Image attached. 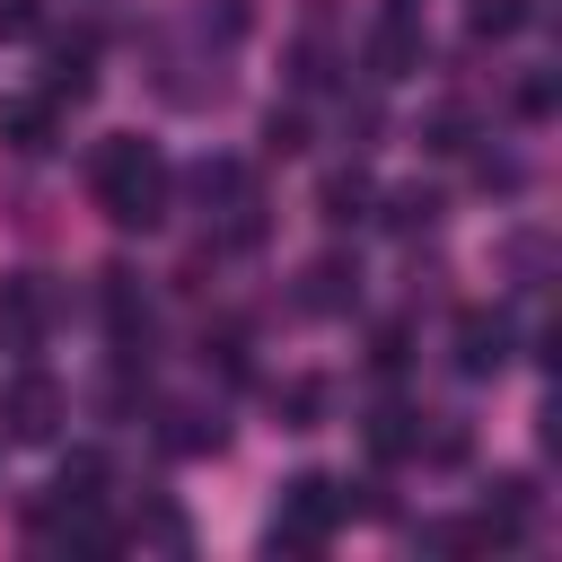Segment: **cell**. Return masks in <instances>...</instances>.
Returning <instances> with one entry per match:
<instances>
[{"label": "cell", "mask_w": 562, "mask_h": 562, "mask_svg": "<svg viewBox=\"0 0 562 562\" xmlns=\"http://www.w3.org/2000/svg\"><path fill=\"white\" fill-rule=\"evenodd\" d=\"M44 316H53L44 281H35V272H0V342H9V351H35V342H44Z\"/></svg>", "instance_id": "4"}, {"label": "cell", "mask_w": 562, "mask_h": 562, "mask_svg": "<svg viewBox=\"0 0 562 562\" xmlns=\"http://www.w3.org/2000/svg\"><path fill=\"white\" fill-rule=\"evenodd\" d=\"M342 518H351V492L334 474H290L281 483V518H272V553H316Z\"/></svg>", "instance_id": "2"}, {"label": "cell", "mask_w": 562, "mask_h": 562, "mask_svg": "<svg viewBox=\"0 0 562 562\" xmlns=\"http://www.w3.org/2000/svg\"><path fill=\"white\" fill-rule=\"evenodd\" d=\"M88 193H97V211H105L114 228H158V220H167V158H158L149 140L114 132V140H97V158H88Z\"/></svg>", "instance_id": "1"}, {"label": "cell", "mask_w": 562, "mask_h": 562, "mask_svg": "<svg viewBox=\"0 0 562 562\" xmlns=\"http://www.w3.org/2000/svg\"><path fill=\"white\" fill-rule=\"evenodd\" d=\"M325 395H334L325 378H290V386H281V422H290V430H316V422H325Z\"/></svg>", "instance_id": "14"}, {"label": "cell", "mask_w": 562, "mask_h": 562, "mask_svg": "<svg viewBox=\"0 0 562 562\" xmlns=\"http://www.w3.org/2000/svg\"><path fill=\"white\" fill-rule=\"evenodd\" d=\"M527 518H536V483H527V474H501L492 501H483V536H492V544H518Z\"/></svg>", "instance_id": "9"}, {"label": "cell", "mask_w": 562, "mask_h": 562, "mask_svg": "<svg viewBox=\"0 0 562 562\" xmlns=\"http://www.w3.org/2000/svg\"><path fill=\"white\" fill-rule=\"evenodd\" d=\"M158 439H167V448H176V457H211V448H220V439H228V430H220V413H202V404H176V413H167V430H158Z\"/></svg>", "instance_id": "12"}, {"label": "cell", "mask_w": 562, "mask_h": 562, "mask_svg": "<svg viewBox=\"0 0 562 562\" xmlns=\"http://www.w3.org/2000/svg\"><path fill=\"white\" fill-rule=\"evenodd\" d=\"M430 220H439V193H422V184H404V193L386 202V228H404V237H413V228H430Z\"/></svg>", "instance_id": "17"}, {"label": "cell", "mask_w": 562, "mask_h": 562, "mask_svg": "<svg viewBox=\"0 0 562 562\" xmlns=\"http://www.w3.org/2000/svg\"><path fill=\"white\" fill-rule=\"evenodd\" d=\"M53 132H61V105H53V97H9V105H0V149H9V158H44Z\"/></svg>", "instance_id": "6"}, {"label": "cell", "mask_w": 562, "mask_h": 562, "mask_svg": "<svg viewBox=\"0 0 562 562\" xmlns=\"http://www.w3.org/2000/svg\"><path fill=\"white\" fill-rule=\"evenodd\" d=\"M369 360H378V369H404V360H413V325H378Z\"/></svg>", "instance_id": "19"}, {"label": "cell", "mask_w": 562, "mask_h": 562, "mask_svg": "<svg viewBox=\"0 0 562 562\" xmlns=\"http://www.w3.org/2000/svg\"><path fill=\"white\" fill-rule=\"evenodd\" d=\"M263 149H272V158H299V149H307V123L272 105V114H263Z\"/></svg>", "instance_id": "18"}, {"label": "cell", "mask_w": 562, "mask_h": 562, "mask_svg": "<svg viewBox=\"0 0 562 562\" xmlns=\"http://www.w3.org/2000/svg\"><path fill=\"white\" fill-rule=\"evenodd\" d=\"M0 35H35V0H0Z\"/></svg>", "instance_id": "22"}, {"label": "cell", "mask_w": 562, "mask_h": 562, "mask_svg": "<svg viewBox=\"0 0 562 562\" xmlns=\"http://www.w3.org/2000/svg\"><path fill=\"white\" fill-rule=\"evenodd\" d=\"M501 360H509V316L501 307H465L457 316V369L465 378H492Z\"/></svg>", "instance_id": "5"}, {"label": "cell", "mask_w": 562, "mask_h": 562, "mask_svg": "<svg viewBox=\"0 0 562 562\" xmlns=\"http://www.w3.org/2000/svg\"><path fill=\"white\" fill-rule=\"evenodd\" d=\"M97 483H105V457H97V448H79V457L61 465V483H53V492H61V509H70V501H97Z\"/></svg>", "instance_id": "16"}, {"label": "cell", "mask_w": 562, "mask_h": 562, "mask_svg": "<svg viewBox=\"0 0 562 562\" xmlns=\"http://www.w3.org/2000/svg\"><path fill=\"white\" fill-rule=\"evenodd\" d=\"M527 18H536L527 0H465V26H474V35H518Z\"/></svg>", "instance_id": "15"}, {"label": "cell", "mask_w": 562, "mask_h": 562, "mask_svg": "<svg viewBox=\"0 0 562 562\" xmlns=\"http://www.w3.org/2000/svg\"><path fill=\"white\" fill-rule=\"evenodd\" d=\"M44 97H53V105H88V97H97L88 44H53V61H44Z\"/></svg>", "instance_id": "10"}, {"label": "cell", "mask_w": 562, "mask_h": 562, "mask_svg": "<svg viewBox=\"0 0 562 562\" xmlns=\"http://www.w3.org/2000/svg\"><path fill=\"white\" fill-rule=\"evenodd\" d=\"M422 53H430V44H422L413 9H386V26L369 35V70H378V79H404V70H422Z\"/></svg>", "instance_id": "8"}, {"label": "cell", "mask_w": 562, "mask_h": 562, "mask_svg": "<svg viewBox=\"0 0 562 562\" xmlns=\"http://www.w3.org/2000/svg\"><path fill=\"white\" fill-rule=\"evenodd\" d=\"M351 299H360V263H351V255H316V263L299 272V307H307V316H342Z\"/></svg>", "instance_id": "7"}, {"label": "cell", "mask_w": 562, "mask_h": 562, "mask_svg": "<svg viewBox=\"0 0 562 562\" xmlns=\"http://www.w3.org/2000/svg\"><path fill=\"white\" fill-rule=\"evenodd\" d=\"M518 114H527V123H544V114H553V79H544V70H536V79H518Z\"/></svg>", "instance_id": "20"}, {"label": "cell", "mask_w": 562, "mask_h": 562, "mask_svg": "<svg viewBox=\"0 0 562 562\" xmlns=\"http://www.w3.org/2000/svg\"><path fill=\"white\" fill-rule=\"evenodd\" d=\"M430 149H465V114H457V105L430 114Z\"/></svg>", "instance_id": "21"}, {"label": "cell", "mask_w": 562, "mask_h": 562, "mask_svg": "<svg viewBox=\"0 0 562 562\" xmlns=\"http://www.w3.org/2000/svg\"><path fill=\"white\" fill-rule=\"evenodd\" d=\"M360 211H369V176H360V167H334V176L316 184V220H334V228H351Z\"/></svg>", "instance_id": "11"}, {"label": "cell", "mask_w": 562, "mask_h": 562, "mask_svg": "<svg viewBox=\"0 0 562 562\" xmlns=\"http://www.w3.org/2000/svg\"><path fill=\"white\" fill-rule=\"evenodd\" d=\"M61 413H70V395H61L44 369H18V378L0 386V430H9V439H26V448H35V439H53V430H61Z\"/></svg>", "instance_id": "3"}, {"label": "cell", "mask_w": 562, "mask_h": 562, "mask_svg": "<svg viewBox=\"0 0 562 562\" xmlns=\"http://www.w3.org/2000/svg\"><path fill=\"white\" fill-rule=\"evenodd\" d=\"M413 448H422V430H413V413H404V404H386V413L369 422V457H386V465H395V457H413Z\"/></svg>", "instance_id": "13"}]
</instances>
